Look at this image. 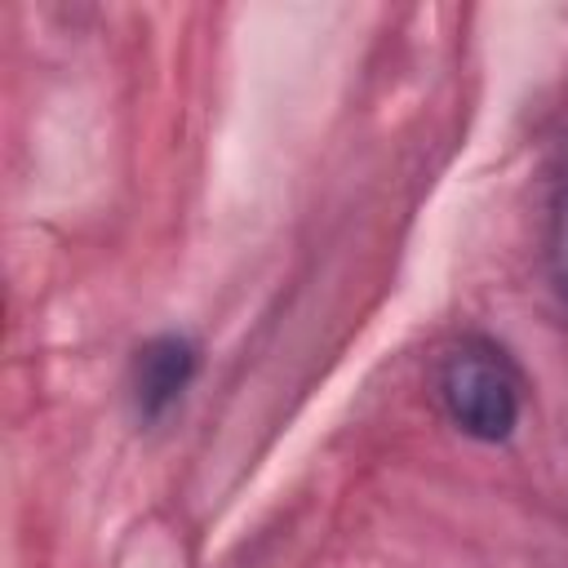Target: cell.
Returning <instances> with one entry per match:
<instances>
[{
	"label": "cell",
	"mask_w": 568,
	"mask_h": 568,
	"mask_svg": "<svg viewBox=\"0 0 568 568\" xmlns=\"http://www.w3.org/2000/svg\"><path fill=\"white\" fill-rule=\"evenodd\" d=\"M439 399L475 439H506L519 422V382L493 346H457L439 364Z\"/></svg>",
	"instance_id": "cell-1"
},
{
	"label": "cell",
	"mask_w": 568,
	"mask_h": 568,
	"mask_svg": "<svg viewBox=\"0 0 568 568\" xmlns=\"http://www.w3.org/2000/svg\"><path fill=\"white\" fill-rule=\"evenodd\" d=\"M195 373V346L178 333L151 337L133 355V404L142 417H160Z\"/></svg>",
	"instance_id": "cell-2"
},
{
	"label": "cell",
	"mask_w": 568,
	"mask_h": 568,
	"mask_svg": "<svg viewBox=\"0 0 568 568\" xmlns=\"http://www.w3.org/2000/svg\"><path fill=\"white\" fill-rule=\"evenodd\" d=\"M546 257H550V280H555V293L568 311V173L559 178L555 186V200H550V235H546Z\"/></svg>",
	"instance_id": "cell-3"
}]
</instances>
